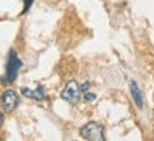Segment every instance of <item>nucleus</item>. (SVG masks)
<instances>
[{
    "mask_svg": "<svg viewBox=\"0 0 154 141\" xmlns=\"http://www.w3.org/2000/svg\"><path fill=\"white\" fill-rule=\"evenodd\" d=\"M130 93H131V97L134 100V104L137 106L138 110H141L144 106V97H143V93H141V88L138 87V84L134 80L130 81Z\"/></svg>",
    "mask_w": 154,
    "mask_h": 141,
    "instance_id": "nucleus-6",
    "label": "nucleus"
},
{
    "mask_svg": "<svg viewBox=\"0 0 154 141\" xmlns=\"http://www.w3.org/2000/svg\"><path fill=\"white\" fill-rule=\"evenodd\" d=\"M83 96H84V100H86V101H94V100H96V94H93V93L84 91Z\"/></svg>",
    "mask_w": 154,
    "mask_h": 141,
    "instance_id": "nucleus-7",
    "label": "nucleus"
},
{
    "mask_svg": "<svg viewBox=\"0 0 154 141\" xmlns=\"http://www.w3.org/2000/svg\"><path fill=\"white\" fill-rule=\"evenodd\" d=\"M22 94L24 97L30 98V100H36V101H42L46 98V91H44L43 86H37L36 90H30L27 87H23L22 88Z\"/></svg>",
    "mask_w": 154,
    "mask_h": 141,
    "instance_id": "nucleus-5",
    "label": "nucleus"
},
{
    "mask_svg": "<svg viewBox=\"0 0 154 141\" xmlns=\"http://www.w3.org/2000/svg\"><path fill=\"white\" fill-rule=\"evenodd\" d=\"M3 124V113H2V111H0V125Z\"/></svg>",
    "mask_w": 154,
    "mask_h": 141,
    "instance_id": "nucleus-9",
    "label": "nucleus"
},
{
    "mask_svg": "<svg viewBox=\"0 0 154 141\" xmlns=\"http://www.w3.org/2000/svg\"><path fill=\"white\" fill-rule=\"evenodd\" d=\"M80 136L84 140H91V141H104V127L96 121H90L87 124H84L80 128Z\"/></svg>",
    "mask_w": 154,
    "mask_h": 141,
    "instance_id": "nucleus-2",
    "label": "nucleus"
},
{
    "mask_svg": "<svg viewBox=\"0 0 154 141\" xmlns=\"http://www.w3.org/2000/svg\"><path fill=\"white\" fill-rule=\"evenodd\" d=\"M82 94H83L82 86H80L76 80H72V81L67 83L66 87L61 90L60 97H61V100H64V101H67L69 104H73V106H74V104L79 103Z\"/></svg>",
    "mask_w": 154,
    "mask_h": 141,
    "instance_id": "nucleus-3",
    "label": "nucleus"
},
{
    "mask_svg": "<svg viewBox=\"0 0 154 141\" xmlns=\"http://www.w3.org/2000/svg\"><path fill=\"white\" fill-rule=\"evenodd\" d=\"M23 3H24V9H23V13H27L29 9H30V6L33 3V0H23Z\"/></svg>",
    "mask_w": 154,
    "mask_h": 141,
    "instance_id": "nucleus-8",
    "label": "nucleus"
},
{
    "mask_svg": "<svg viewBox=\"0 0 154 141\" xmlns=\"http://www.w3.org/2000/svg\"><path fill=\"white\" fill-rule=\"evenodd\" d=\"M17 106H19V94L14 90L7 88V90L2 93V96H0V107L5 111L10 113V111L16 109Z\"/></svg>",
    "mask_w": 154,
    "mask_h": 141,
    "instance_id": "nucleus-4",
    "label": "nucleus"
},
{
    "mask_svg": "<svg viewBox=\"0 0 154 141\" xmlns=\"http://www.w3.org/2000/svg\"><path fill=\"white\" fill-rule=\"evenodd\" d=\"M23 67V61L20 60V57L17 56L16 50L11 49L7 54V63H6V73L3 78H2V83H13L16 80L17 73L19 70Z\"/></svg>",
    "mask_w": 154,
    "mask_h": 141,
    "instance_id": "nucleus-1",
    "label": "nucleus"
}]
</instances>
